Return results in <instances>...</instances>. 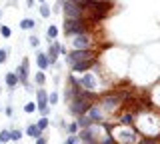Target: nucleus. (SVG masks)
Returning <instances> with one entry per match:
<instances>
[{"mask_svg":"<svg viewBox=\"0 0 160 144\" xmlns=\"http://www.w3.org/2000/svg\"><path fill=\"white\" fill-rule=\"evenodd\" d=\"M38 14H40L42 18H50V16H52V8H50L46 2H42V4L38 6Z\"/></svg>","mask_w":160,"mask_h":144,"instance_id":"21","label":"nucleus"},{"mask_svg":"<svg viewBox=\"0 0 160 144\" xmlns=\"http://www.w3.org/2000/svg\"><path fill=\"white\" fill-rule=\"evenodd\" d=\"M90 106H92V102H90V100L76 96V98H72V100L68 102V112L76 118V116H80V114H86V110H88Z\"/></svg>","mask_w":160,"mask_h":144,"instance_id":"6","label":"nucleus"},{"mask_svg":"<svg viewBox=\"0 0 160 144\" xmlns=\"http://www.w3.org/2000/svg\"><path fill=\"white\" fill-rule=\"evenodd\" d=\"M46 56L50 60V66H56L58 58H60V50H58V40L54 42H48V50H46Z\"/></svg>","mask_w":160,"mask_h":144,"instance_id":"11","label":"nucleus"},{"mask_svg":"<svg viewBox=\"0 0 160 144\" xmlns=\"http://www.w3.org/2000/svg\"><path fill=\"white\" fill-rule=\"evenodd\" d=\"M118 124H124V126H132L134 124V116L130 112H126V114H122V118H120V122Z\"/></svg>","mask_w":160,"mask_h":144,"instance_id":"24","label":"nucleus"},{"mask_svg":"<svg viewBox=\"0 0 160 144\" xmlns=\"http://www.w3.org/2000/svg\"><path fill=\"white\" fill-rule=\"evenodd\" d=\"M124 98H126V94H124V92L110 90V92H106V94L100 96V102H102L104 110H114V108H118L120 104L124 102Z\"/></svg>","mask_w":160,"mask_h":144,"instance_id":"4","label":"nucleus"},{"mask_svg":"<svg viewBox=\"0 0 160 144\" xmlns=\"http://www.w3.org/2000/svg\"><path fill=\"white\" fill-rule=\"evenodd\" d=\"M62 32H64V36L84 34V32H88V22L82 20V18H64V22H62Z\"/></svg>","mask_w":160,"mask_h":144,"instance_id":"1","label":"nucleus"},{"mask_svg":"<svg viewBox=\"0 0 160 144\" xmlns=\"http://www.w3.org/2000/svg\"><path fill=\"white\" fill-rule=\"evenodd\" d=\"M90 58H96V52H94L92 48H86V50H72V52H68L66 56H64V60H66L68 66H72L74 62L90 60Z\"/></svg>","mask_w":160,"mask_h":144,"instance_id":"5","label":"nucleus"},{"mask_svg":"<svg viewBox=\"0 0 160 144\" xmlns=\"http://www.w3.org/2000/svg\"><path fill=\"white\" fill-rule=\"evenodd\" d=\"M16 76H18V84H22L24 88H26V92H34L32 84H30V60L26 56L20 60V64L16 66Z\"/></svg>","mask_w":160,"mask_h":144,"instance_id":"2","label":"nucleus"},{"mask_svg":"<svg viewBox=\"0 0 160 144\" xmlns=\"http://www.w3.org/2000/svg\"><path fill=\"white\" fill-rule=\"evenodd\" d=\"M80 140H78V136L76 134H68L66 136V140H64V144H78Z\"/></svg>","mask_w":160,"mask_h":144,"instance_id":"31","label":"nucleus"},{"mask_svg":"<svg viewBox=\"0 0 160 144\" xmlns=\"http://www.w3.org/2000/svg\"><path fill=\"white\" fill-rule=\"evenodd\" d=\"M62 6H64V0H58V2L54 4V10L52 12H62Z\"/></svg>","mask_w":160,"mask_h":144,"instance_id":"33","label":"nucleus"},{"mask_svg":"<svg viewBox=\"0 0 160 144\" xmlns=\"http://www.w3.org/2000/svg\"><path fill=\"white\" fill-rule=\"evenodd\" d=\"M0 94H2V84H0Z\"/></svg>","mask_w":160,"mask_h":144,"instance_id":"38","label":"nucleus"},{"mask_svg":"<svg viewBox=\"0 0 160 144\" xmlns=\"http://www.w3.org/2000/svg\"><path fill=\"white\" fill-rule=\"evenodd\" d=\"M80 88H84V90H90V92H96L98 90V78L94 72H84L80 78H76Z\"/></svg>","mask_w":160,"mask_h":144,"instance_id":"8","label":"nucleus"},{"mask_svg":"<svg viewBox=\"0 0 160 144\" xmlns=\"http://www.w3.org/2000/svg\"><path fill=\"white\" fill-rule=\"evenodd\" d=\"M38 2H40V4H42V2H46V0H38Z\"/></svg>","mask_w":160,"mask_h":144,"instance_id":"37","label":"nucleus"},{"mask_svg":"<svg viewBox=\"0 0 160 144\" xmlns=\"http://www.w3.org/2000/svg\"><path fill=\"white\" fill-rule=\"evenodd\" d=\"M36 126H38L42 132L48 130V128H50V118H48V116H40L38 120H36Z\"/></svg>","mask_w":160,"mask_h":144,"instance_id":"23","label":"nucleus"},{"mask_svg":"<svg viewBox=\"0 0 160 144\" xmlns=\"http://www.w3.org/2000/svg\"><path fill=\"white\" fill-rule=\"evenodd\" d=\"M0 18H2V10H0Z\"/></svg>","mask_w":160,"mask_h":144,"instance_id":"40","label":"nucleus"},{"mask_svg":"<svg viewBox=\"0 0 160 144\" xmlns=\"http://www.w3.org/2000/svg\"><path fill=\"white\" fill-rule=\"evenodd\" d=\"M34 144H48V138H46V136L42 134V136H38L36 140H34Z\"/></svg>","mask_w":160,"mask_h":144,"instance_id":"35","label":"nucleus"},{"mask_svg":"<svg viewBox=\"0 0 160 144\" xmlns=\"http://www.w3.org/2000/svg\"><path fill=\"white\" fill-rule=\"evenodd\" d=\"M62 14H64V18H82L84 8L78 6V4H74V2H70V0H64Z\"/></svg>","mask_w":160,"mask_h":144,"instance_id":"9","label":"nucleus"},{"mask_svg":"<svg viewBox=\"0 0 160 144\" xmlns=\"http://www.w3.org/2000/svg\"><path fill=\"white\" fill-rule=\"evenodd\" d=\"M58 26H56V24H50V26L46 28V42H54V40H56V38H58Z\"/></svg>","mask_w":160,"mask_h":144,"instance_id":"17","label":"nucleus"},{"mask_svg":"<svg viewBox=\"0 0 160 144\" xmlns=\"http://www.w3.org/2000/svg\"><path fill=\"white\" fill-rule=\"evenodd\" d=\"M24 138V132L20 128H10V142H20Z\"/></svg>","mask_w":160,"mask_h":144,"instance_id":"20","label":"nucleus"},{"mask_svg":"<svg viewBox=\"0 0 160 144\" xmlns=\"http://www.w3.org/2000/svg\"><path fill=\"white\" fill-rule=\"evenodd\" d=\"M28 44H30L32 48H38V46H40V38L36 36V34H30V36H28Z\"/></svg>","mask_w":160,"mask_h":144,"instance_id":"30","label":"nucleus"},{"mask_svg":"<svg viewBox=\"0 0 160 144\" xmlns=\"http://www.w3.org/2000/svg\"><path fill=\"white\" fill-rule=\"evenodd\" d=\"M0 34H2L4 38H10V36H12V28H10V26H6V24H2V22H0Z\"/></svg>","mask_w":160,"mask_h":144,"instance_id":"28","label":"nucleus"},{"mask_svg":"<svg viewBox=\"0 0 160 144\" xmlns=\"http://www.w3.org/2000/svg\"><path fill=\"white\" fill-rule=\"evenodd\" d=\"M36 110H38V106H36V102H34V100H30V102L24 104V112H26V114H34Z\"/></svg>","mask_w":160,"mask_h":144,"instance_id":"26","label":"nucleus"},{"mask_svg":"<svg viewBox=\"0 0 160 144\" xmlns=\"http://www.w3.org/2000/svg\"><path fill=\"white\" fill-rule=\"evenodd\" d=\"M4 84H6V88H8L10 92H12L14 88H18L20 84H18V76H16V72L12 70V72H6V74H4Z\"/></svg>","mask_w":160,"mask_h":144,"instance_id":"14","label":"nucleus"},{"mask_svg":"<svg viewBox=\"0 0 160 144\" xmlns=\"http://www.w3.org/2000/svg\"><path fill=\"white\" fill-rule=\"evenodd\" d=\"M42 134H44V132H42V130H40V128L36 126V122H34V124H32V122H30V124H28V126H26V128H24V136H28V138H32V140H36V138H38V136H42Z\"/></svg>","mask_w":160,"mask_h":144,"instance_id":"15","label":"nucleus"},{"mask_svg":"<svg viewBox=\"0 0 160 144\" xmlns=\"http://www.w3.org/2000/svg\"><path fill=\"white\" fill-rule=\"evenodd\" d=\"M10 142V128H2L0 130V144H6Z\"/></svg>","mask_w":160,"mask_h":144,"instance_id":"27","label":"nucleus"},{"mask_svg":"<svg viewBox=\"0 0 160 144\" xmlns=\"http://www.w3.org/2000/svg\"><path fill=\"white\" fill-rule=\"evenodd\" d=\"M64 130H66L68 134H76V132H78L76 122H66V124H64Z\"/></svg>","mask_w":160,"mask_h":144,"instance_id":"29","label":"nucleus"},{"mask_svg":"<svg viewBox=\"0 0 160 144\" xmlns=\"http://www.w3.org/2000/svg\"><path fill=\"white\" fill-rule=\"evenodd\" d=\"M86 116L92 120V124H96V122H102V118H104V112H102V108H98V104H94L92 102V106L86 110Z\"/></svg>","mask_w":160,"mask_h":144,"instance_id":"13","label":"nucleus"},{"mask_svg":"<svg viewBox=\"0 0 160 144\" xmlns=\"http://www.w3.org/2000/svg\"><path fill=\"white\" fill-rule=\"evenodd\" d=\"M34 96H36V106H38V110H42V108H46V106H50L48 104V92L44 90L42 86H38L36 88V92H34Z\"/></svg>","mask_w":160,"mask_h":144,"instance_id":"12","label":"nucleus"},{"mask_svg":"<svg viewBox=\"0 0 160 144\" xmlns=\"http://www.w3.org/2000/svg\"><path fill=\"white\" fill-rule=\"evenodd\" d=\"M10 2H18V0H10Z\"/></svg>","mask_w":160,"mask_h":144,"instance_id":"39","label":"nucleus"},{"mask_svg":"<svg viewBox=\"0 0 160 144\" xmlns=\"http://www.w3.org/2000/svg\"><path fill=\"white\" fill-rule=\"evenodd\" d=\"M74 122H76L78 130H80V128H88L90 124H92V120H90L86 114H80V116H76V120H74Z\"/></svg>","mask_w":160,"mask_h":144,"instance_id":"19","label":"nucleus"},{"mask_svg":"<svg viewBox=\"0 0 160 144\" xmlns=\"http://www.w3.org/2000/svg\"><path fill=\"white\" fill-rule=\"evenodd\" d=\"M36 26H38V22L34 20V18H22V20H20V28H22V30H34Z\"/></svg>","mask_w":160,"mask_h":144,"instance_id":"18","label":"nucleus"},{"mask_svg":"<svg viewBox=\"0 0 160 144\" xmlns=\"http://www.w3.org/2000/svg\"><path fill=\"white\" fill-rule=\"evenodd\" d=\"M36 66H38V70H48L50 68V60H48L46 52H38L36 54Z\"/></svg>","mask_w":160,"mask_h":144,"instance_id":"16","label":"nucleus"},{"mask_svg":"<svg viewBox=\"0 0 160 144\" xmlns=\"http://www.w3.org/2000/svg\"><path fill=\"white\" fill-rule=\"evenodd\" d=\"M16 144H22V142H16Z\"/></svg>","mask_w":160,"mask_h":144,"instance_id":"41","label":"nucleus"},{"mask_svg":"<svg viewBox=\"0 0 160 144\" xmlns=\"http://www.w3.org/2000/svg\"><path fill=\"white\" fill-rule=\"evenodd\" d=\"M34 84H36V86H44V84H46V74H44V70L34 72Z\"/></svg>","mask_w":160,"mask_h":144,"instance_id":"22","label":"nucleus"},{"mask_svg":"<svg viewBox=\"0 0 160 144\" xmlns=\"http://www.w3.org/2000/svg\"><path fill=\"white\" fill-rule=\"evenodd\" d=\"M58 98H60L58 90H52V92H48V104H50V106H56V104H58Z\"/></svg>","mask_w":160,"mask_h":144,"instance_id":"25","label":"nucleus"},{"mask_svg":"<svg viewBox=\"0 0 160 144\" xmlns=\"http://www.w3.org/2000/svg\"><path fill=\"white\" fill-rule=\"evenodd\" d=\"M6 60H8V50L0 48V64H6Z\"/></svg>","mask_w":160,"mask_h":144,"instance_id":"32","label":"nucleus"},{"mask_svg":"<svg viewBox=\"0 0 160 144\" xmlns=\"http://www.w3.org/2000/svg\"><path fill=\"white\" fill-rule=\"evenodd\" d=\"M90 44H92V38H90L88 32L70 36V46H72V50H86V48H90Z\"/></svg>","mask_w":160,"mask_h":144,"instance_id":"7","label":"nucleus"},{"mask_svg":"<svg viewBox=\"0 0 160 144\" xmlns=\"http://www.w3.org/2000/svg\"><path fill=\"white\" fill-rule=\"evenodd\" d=\"M4 114H6L8 118H12V116H14V108H12V106H10V104H8V106L4 108Z\"/></svg>","mask_w":160,"mask_h":144,"instance_id":"34","label":"nucleus"},{"mask_svg":"<svg viewBox=\"0 0 160 144\" xmlns=\"http://www.w3.org/2000/svg\"><path fill=\"white\" fill-rule=\"evenodd\" d=\"M110 132H116V134H118L116 138H118L122 144H136L140 138H142L138 132L132 130V126H124V124H118V126H114Z\"/></svg>","mask_w":160,"mask_h":144,"instance_id":"3","label":"nucleus"},{"mask_svg":"<svg viewBox=\"0 0 160 144\" xmlns=\"http://www.w3.org/2000/svg\"><path fill=\"white\" fill-rule=\"evenodd\" d=\"M34 6V0H26V8H32Z\"/></svg>","mask_w":160,"mask_h":144,"instance_id":"36","label":"nucleus"},{"mask_svg":"<svg viewBox=\"0 0 160 144\" xmlns=\"http://www.w3.org/2000/svg\"><path fill=\"white\" fill-rule=\"evenodd\" d=\"M96 64H98V56H96V58H90V60L74 62L72 66H70V72H72V74H82V72L90 70V68H92V66H96Z\"/></svg>","mask_w":160,"mask_h":144,"instance_id":"10","label":"nucleus"}]
</instances>
